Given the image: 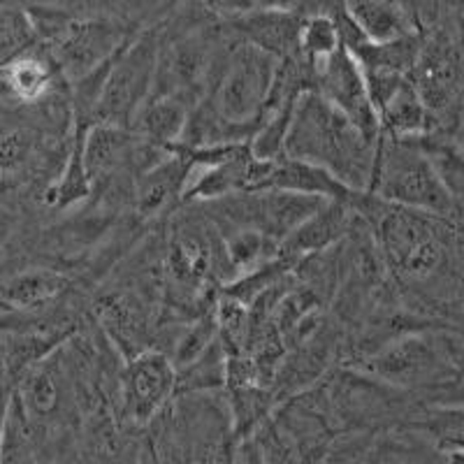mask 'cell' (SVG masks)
Listing matches in <instances>:
<instances>
[{"mask_svg":"<svg viewBox=\"0 0 464 464\" xmlns=\"http://www.w3.org/2000/svg\"><path fill=\"white\" fill-rule=\"evenodd\" d=\"M428 406L459 404L464 370V330L428 327L404 334L370 358L348 364Z\"/></svg>","mask_w":464,"mask_h":464,"instance_id":"cell-1","label":"cell"},{"mask_svg":"<svg viewBox=\"0 0 464 464\" xmlns=\"http://www.w3.org/2000/svg\"><path fill=\"white\" fill-rule=\"evenodd\" d=\"M379 140L364 135L351 119L306 91L297 101L284 156L316 165L346 188L367 193L376 165Z\"/></svg>","mask_w":464,"mask_h":464,"instance_id":"cell-2","label":"cell"},{"mask_svg":"<svg viewBox=\"0 0 464 464\" xmlns=\"http://www.w3.org/2000/svg\"><path fill=\"white\" fill-rule=\"evenodd\" d=\"M318 391L339 434L401 430L428 406L420 397L397 391L348 364L334 367L318 383Z\"/></svg>","mask_w":464,"mask_h":464,"instance_id":"cell-3","label":"cell"},{"mask_svg":"<svg viewBox=\"0 0 464 464\" xmlns=\"http://www.w3.org/2000/svg\"><path fill=\"white\" fill-rule=\"evenodd\" d=\"M276 70L279 61L275 56L235 35L223 56L218 58L200 105L209 107L218 119L244 128L256 138V132L265 121V110L275 86Z\"/></svg>","mask_w":464,"mask_h":464,"instance_id":"cell-4","label":"cell"},{"mask_svg":"<svg viewBox=\"0 0 464 464\" xmlns=\"http://www.w3.org/2000/svg\"><path fill=\"white\" fill-rule=\"evenodd\" d=\"M367 193L388 205L432 217L453 218L458 211L453 198L434 172L428 153L416 140H391L381 135Z\"/></svg>","mask_w":464,"mask_h":464,"instance_id":"cell-5","label":"cell"},{"mask_svg":"<svg viewBox=\"0 0 464 464\" xmlns=\"http://www.w3.org/2000/svg\"><path fill=\"white\" fill-rule=\"evenodd\" d=\"M160 56V24L149 26L111 61L101 101L93 111V126L132 128L142 107L151 101Z\"/></svg>","mask_w":464,"mask_h":464,"instance_id":"cell-6","label":"cell"},{"mask_svg":"<svg viewBox=\"0 0 464 464\" xmlns=\"http://www.w3.org/2000/svg\"><path fill=\"white\" fill-rule=\"evenodd\" d=\"M239 40L263 49L276 61L302 58L300 40L314 3H211Z\"/></svg>","mask_w":464,"mask_h":464,"instance_id":"cell-7","label":"cell"},{"mask_svg":"<svg viewBox=\"0 0 464 464\" xmlns=\"http://www.w3.org/2000/svg\"><path fill=\"white\" fill-rule=\"evenodd\" d=\"M177 397V367L165 353L151 348L123 360L119 372L116 413L123 428L144 432Z\"/></svg>","mask_w":464,"mask_h":464,"instance_id":"cell-8","label":"cell"},{"mask_svg":"<svg viewBox=\"0 0 464 464\" xmlns=\"http://www.w3.org/2000/svg\"><path fill=\"white\" fill-rule=\"evenodd\" d=\"M196 172V163L188 153L174 144L156 168L144 172L135 186L132 217L144 227L165 223L174 211L184 207V196Z\"/></svg>","mask_w":464,"mask_h":464,"instance_id":"cell-9","label":"cell"},{"mask_svg":"<svg viewBox=\"0 0 464 464\" xmlns=\"http://www.w3.org/2000/svg\"><path fill=\"white\" fill-rule=\"evenodd\" d=\"M314 91L327 101L334 110L342 111L346 119L355 123L364 135L381 140V123L374 105H372L370 91L364 84V77L360 72L355 58L342 49L337 56L316 74Z\"/></svg>","mask_w":464,"mask_h":464,"instance_id":"cell-10","label":"cell"},{"mask_svg":"<svg viewBox=\"0 0 464 464\" xmlns=\"http://www.w3.org/2000/svg\"><path fill=\"white\" fill-rule=\"evenodd\" d=\"M353 202L327 200L306 223H302L279 248V258L297 267L309 256L339 246L355 226Z\"/></svg>","mask_w":464,"mask_h":464,"instance_id":"cell-11","label":"cell"},{"mask_svg":"<svg viewBox=\"0 0 464 464\" xmlns=\"http://www.w3.org/2000/svg\"><path fill=\"white\" fill-rule=\"evenodd\" d=\"M68 86L43 44L3 63L5 105H37L58 89Z\"/></svg>","mask_w":464,"mask_h":464,"instance_id":"cell-12","label":"cell"},{"mask_svg":"<svg viewBox=\"0 0 464 464\" xmlns=\"http://www.w3.org/2000/svg\"><path fill=\"white\" fill-rule=\"evenodd\" d=\"M260 190H284V193H297V196L339 202H355V198L360 196L355 190L346 188L342 181L334 179L333 174H327L325 169L288 159V156L272 160L267 179H265Z\"/></svg>","mask_w":464,"mask_h":464,"instance_id":"cell-13","label":"cell"},{"mask_svg":"<svg viewBox=\"0 0 464 464\" xmlns=\"http://www.w3.org/2000/svg\"><path fill=\"white\" fill-rule=\"evenodd\" d=\"M346 10L367 43L391 44L418 35L406 3L351 0V3H346Z\"/></svg>","mask_w":464,"mask_h":464,"instance_id":"cell-14","label":"cell"},{"mask_svg":"<svg viewBox=\"0 0 464 464\" xmlns=\"http://www.w3.org/2000/svg\"><path fill=\"white\" fill-rule=\"evenodd\" d=\"M367 464H449V455L413 430L374 432L364 443Z\"/></svg>","mask_w":464,"mask_h":464,"instance_id":"cell-15","label":"cell"},{"mask_svg":"<svg viewBox=\"0 0 464 464\" xmlns=\"http://www.w3.org/2000/svg\"><path fill=\"white\" fill-rule=\"evenodd\" d=\"M193 110L196 107L177 95H153L142 107L130 130L156 147L169 149L181 142Z\"/></svg>","mask_w":464,"mask_h":464,"instance_id":"cell-16","label":"cell"},{"mask_svg":"<svg viewBox=\"0 0 464 464\" xmlns=\"http://www.w3.org/2000/svg\"><path fill=\"white\" fill-rule=\"evenodd\" d=\"M381 135L391 140H418L434 130L432 116L422 105L420 95L411 82H406L391 102L379 110Z\"/></svg>","mask_w":464,"mask_h":464,"instance_id":"cell-17","label":"cell"},{"mask_svg":"<svg viewBox=\"0 0 464 464\" xmlns=\"http://www.w3.org/2000/svg\"><path fill=\"white\" fill-rule=\"evenodd\" d=\"M342 49L343 40L334 19V3H314L302 26V61L314 70V74H318Z\"/></svg>","mask_w":464,"mask_h":464,"instance_id":"cell-18","label":"cell"},{"mask_svg":"<svg viewBox=\"0 0 464 464\" xmlns=\"http://www.w3.org/2000/svg\"><path fill=\"white\" fill-rule=\"evenodd\" d=\"M401 430H413L443 453H464V404L425 406L420 416Z\"/></svg>","mask_w":464,"mask_h":464,"instance_id":"cell-19","label":"cell"},{"mask_svg":"<svg viewBox=\"0 0 464 464\" xmlns=\"http://www.w3.org/2000/svg\"><path fill=\"white\" fill-rule=\"evenodd\" d=\"M418 144L428 153L434 172L441 179L443 188L449 190L455 207H464V149L455 142L450 135L443 132H430L425 138H418Z\"/></svg>","mask_w":464,"mask_h":464,"instance_id":"cell-20","label":"cell"},{"mask_svg":"<svg viewBox=\"0 0 464 464\" xmlns=\"http://www.w3.org/2000/svg\"><path fill=\"white\" fill-rule=\"evenodd\" d=\"M227 383V351L214 342L205 353L177 374V395H205L223 392Z\"/></svg>","mask_w":464,"mask_h":464,"instance_id":"cell-21","label":"cell"},{"mask_svg":"<svg viewBox=\"0 0 464 464\" xmlns=\"http://www.w3.org/2000/svg\"><path fill=\"white\" fill-rule=\"evenodd\" d=\"M40 40H37L35 24L28 14L26 5L5 3L3 5V63L31 52Z\"/></svg>","mask_w":464,"mask_h":464,"instance_id":"cell-22","label":"cell"},{"mask_svg":"<svg viewBox=\"0 0 464 464\" xmlns=\"http://www.w3.org/2000/svg\"><path fill=\"white\" fill-rule=\"evenodd\" d=\"M235 464H265L263 455H260L258 443L254 439H248V441L239 443L237 458H235Z\"/></svg>","mask_w":464,"mask_h":464,"instance_id":"cell-23","label":"cell"},{"mask_svg":"<svg viewBox=\"0 0 464 464\" xmlns=\"http://www.w3.org/2000/svg\"><path fill=\"white\" fill-rule=\"evenodd\" d=\"M138 464H163L160 462V455L156 450V443L151 441L149 432L144 430L142 439H140V455H138Z\"/></svg>","mask_w":464,"mask_h":464,"instance_id":"cell-24","label":"cell"},{"mask_svg":"<svg viewBox=\"0 0 464 464\" xmlns=\"http://www.w3.org/2000/svg\"><path fill=\"white\" fill-rule=\"evenodd\" d=\"M449 455V464H464V453H446Z\"/></svg>","mask_w":464,"mask_h":464,"instance_id":"cell-25","label":"cell"},{"mask_svg":"<svg viewBox=\"0 0 464 464\" xmlns=\"http://www.w3.org/2000/svg\"><path fill=\"white\" fill-rule=\"evenodd\" d=\"M459 31H462V40H464V3H459Z\"/></svg>","mask_w":464,"mask_h":464,"instance_id":"cell-26","label":"cell"},{"mask_svg":"<svg viewBox=\"0 0 464 464\" xmlns=\"http://www.w3.org/2000/svg\"><path fill=\"white\" fill-rule=\"evenodd\" d=\"M455 221H458V223H462V226H464V207H462V209H458V211H455Z\"/></svg>","mask_w":464,"mask_h":464,"instance_id":"cell-27","label":"cell"}]
</instances>
